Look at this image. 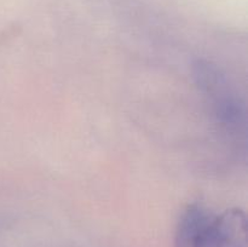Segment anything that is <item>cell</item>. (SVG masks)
Wrapping results in <instances>:
<instances>
[{
    "mask_svg": "<svg viewBox=\"0 0 248 247\" xmlns=\"http://www.w3.org/2000/svg\"><path fill=\"white\" fill-rule=\"evenodd\" d=\"M211 212L199 203L188 206L178 223L176 232V247H191L199 232L213 217Z\"/></svg>",
    "mask_w": 248,
    "mask_h": 247,
    "instance_id": "3957f363",
    "label": "cell"
},
{
    "mask_svg": "<svg viewBox=\"0 0 248 247\" xmlns=\"http://www.w3.org/2000/svg\"><path fill=\"white\" fill-rule=\"evenodd\" d=\"M195 69L199 85L210 99L213 115L222 127L232 135L245 130V106L227 75L217 65L206 61H199Z\"/></svg>",
    "mask_w": 248,
    "mask_h": 247,
    "instance_id": "6da1fadb",
    "label": "cell"
},
{
    "mask_svg": "<svg viewBox=\"0 0 248 247\" xmlns=\"http://www.w3.org/2000/svg\"><path fill=\"white\" fill-rule=\"evenodd\" d=\"M191 247H248L244 211L229 208L220 215H213Z\"/></svg>",
    "mask_w": 248,
    "mask_h": 247,
    "instance_id": "7a4b0ae2",
    "label": "cell"
}]
</instances>
